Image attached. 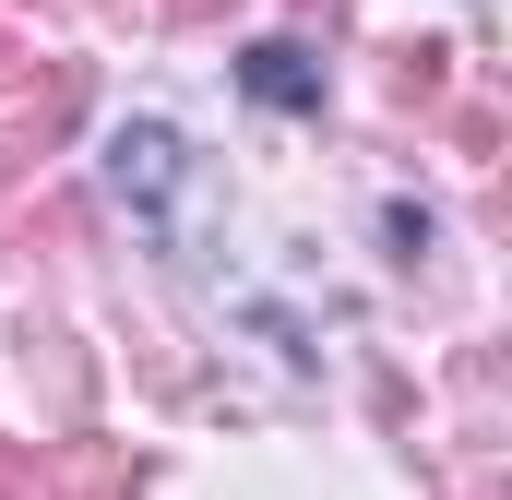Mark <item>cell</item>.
<instances>
[{"instance_id": "6da1fadb", "label": "cell", "mask_w": 512, "mask_h": 500, "mask_svg": "<svg viewBox=\"0 0 512 500\" xmlns=\"http://www.w3.org/2000/svg\"><path fill=\"white\" fill-rule=\"evenodd\" d=\"M108 191L167 239V227H179V191H191V143H179L167 120H120L108 131Z\"/></svg>"}, {"instance_id": "9c48e42d", "label": "cell", "mask_w": 512, "mask_h": 500, "mask_svg": "<svg viewBox=\"0 0 512 500\" xmlns=\"http://www.w3.org/2000/svg\"><path fill=\"white\" fill-rule=\"evenodd\" d=\"M298 12H322V24H334V12H346V0H298Z\"/></svg>"}, {"instance_id": "52a82bcc", "label": "cell", "mask_w": 512, "mask_h": 500, "mask_svg": "<svg viewBox=\"0 0 512 500\" xmlns=\"http://www.w3.org/2000/svg\"><path fill=\"white\" fill-rule=\"evenodd\" d=\"M24 72H36V60H24V48H12V24H0V96H12Z\"/></svg>"}, {"instance_id": "ba28073f", "label": "cell", "mask_w": 512, "mask_h": 500, "mask_svg": "<svg viewBox=\"0 0 512 500\" xmlns=\"http://www.w3.org/2000/svg\"><path fill=\"white\" fill-rule=\"evenodd\" d=\"M215 12H227V0H167V24H215Z\"/></svg>"}, {"instance_id": "277c9868", "label": "cell", "mask_w": 512, "mask_h": 500, "mask_svg": "<svg viewBox=\"0 0 512 500\" xmlns=\"http://www.w3.org/2000/svg\"><path fill=\"white\" fill-rule=\"evenodd\" d=\"M48 500H143V453H120V441H84V453H60Z\"/></svg>"}, {"instance_id": "3957f363", "label": "cell", "mask_w": 512, "mask_h": 500, "mask_svg": "<svg viewBox=\"0 0 512 500\" xmlns=\"http://www.w3.org/2000/svg\"><path fill=\"white\" fill-rule=\"evenodd\" d=\"M239 84H251L262 108H286V120H310V108H322V60H310V48H286V36L239 60Z\"/></svg>"}, {"instance_id": "7a4b0ae2", "label": "cell", "mask_w": 512, "mask_h": 500, "mask_svg": "<svg viewBox=\"0 0 512 500\" xmlns=\"http://www.w3.org/2000/svg\"><path fill=\"white\" fill-rule=\"evenodd\" d=\"M72 120H84V72H48V84H36V96L0 120V203L24 191V167H36V155H48V143H60Z\"/></svg>"}, {"instance_id": "8992f818", "label": "cell", "mask_w": 512, "mask_h": 500, "mask_svg": "<svg viewBox=\"0 0 512 500\" xmlns=\"http://www.w3.org/2000/svg\"><path fill=\"white\" fill-rule=\"evenodd\" d=\"M0 500H36V465H24L12 441H0Z\"/></svg>"}, {"instance_id": "5b68a950", "label": "cell", "mask_w": 512, "mask_h": 500, "mask_svg": "<svg viewBox=\"0 0 512 500\" xmlns=\"http://www.w3.org/2000/svg\"><path fill=\"white\" fill-rule=\"evenodd\" d=\"M393 96H405V108H441V96H453V48H405Z\"/></svg>"}]
</instances>
